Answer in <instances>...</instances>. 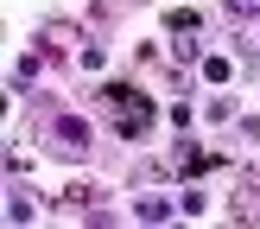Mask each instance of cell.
Segmentation results:
<instances>
[{"instance_id":"obj_1","label":"cell","mask_w":260,"mask_h":229,"mask_svg":"<svg viewBox=\"0 0 260 229\" xmlns=\"http://www.w3.org/2000/svg\"><path fill=\"white\" fill-rule=\"evenodd\" d=\"M108 102H114V108H121V114H127V121H121V127H127V134H134V127H146V114H152V108H146V96H134V89H121V83H114V89H108Z\"/></svg>"},{"instance_id":"obj_2","label":"cell","mask_w":260,"mask_h":229,"mask_svg":"<svg viewBox=\"0 0 260 229\" xmlns=\"http://www.w3.org/2000/svg\"><path fill=\"white\" fill-rule=\"evenodd\" d=\"M229 7H235V13H260V0H229Z\"/></svg>"}]
</instances>
